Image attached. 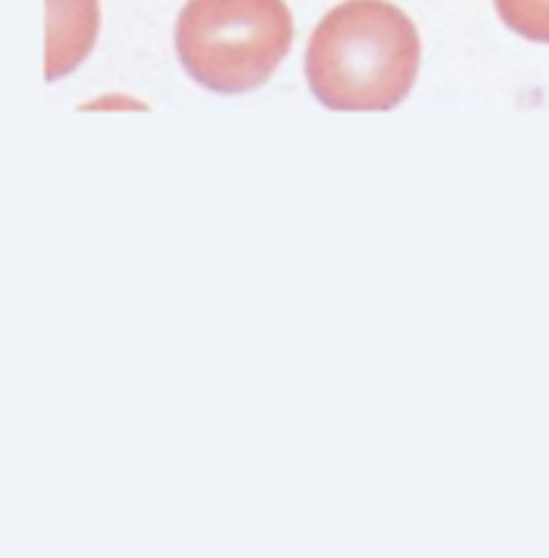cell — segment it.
Returning <instances> with one entry per match:
<instances>
[{
    "mask_svg": "<svg viewBox=\"0 0 549 558\" xmlns=\"http://www.w3.org/2000/svg\"><path fill=\"white\" fill-rule=\"evenodd\" d=\"M414 22L387 0H346L310 38L306 76L313 96L342 112H387L410 94L420 64Z\"/></svg>",
    "mask_w": 549,
    "mask_h": 558,
    "instance_id": "6da1fadb",
    "label": "cell"
},
{
    "mask_svg": "<svg viewBox=\"0 0 549 558\" xmlns=\"http://www.w3.org/2000/svg\"><path fill=\"white\" fill-rule=\"evenodd\" d=\"M293 38L294 19L284 0H188L176 25L182 66L218 94L263 86Z\"/></svg>",
    "mask_w": 549,
    "mask_h": 558,
    "instance_id": "7a4b0ae2",
    "label": "cell"
},
{
    "mask_svg": "<svg viewBox=\"0 0 549 558\" xmlns=\"http://www.w3.org/2000/svg\"><path fill=\"white\" fill-rule=\"evenodd\" d=\"M47 80L73 73L96 45L99 0H47Z\"/></svg>",
    "mask_w": 549,
    "mask_h": 558,
    "instance_id": "3957f363",
    "label": "cell"
},
{
    "mask_svg": "<svg viewBox=\"0 0 549 558\" xmlns=\"http://www.w3.org/2000/svg\"><path fill=\"white\" fill-rule=\"evenodd\" d=\"M503 24L520 37L549 44V0H496Z\"/></svg>",
    "mask_w": 549,
    "mask_h": 558,
    "instance_id": "277c9868",
    "label": "cell"
}]
</instances>
